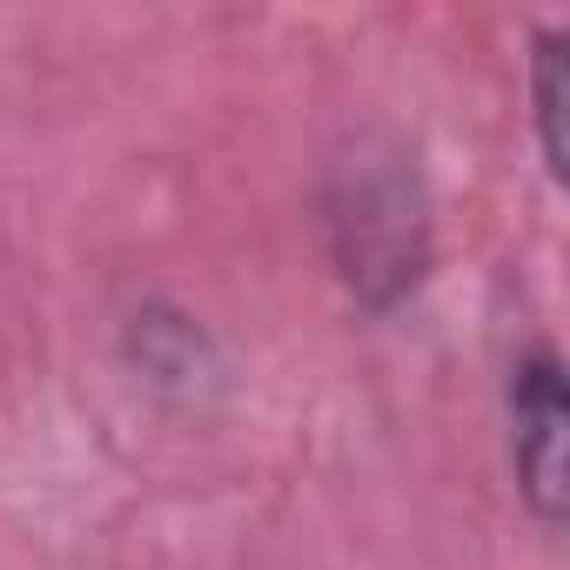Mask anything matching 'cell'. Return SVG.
Masks as SVG:
<instances>
[{
    "instance_id": "obj_1",
    "label": "cell",
    "mask_w": 570,
    "mask_h": 570,
    "mask_svg": "<svg viewBox=\"0 0 570 570\" xmlns=\"http://www.w3.org/2000/svg\"><path fill=\"white\" fill-rule=\"evenodd\" d=\"M316 208H323L330 268L363 316L403 309L430 282V248H436L430 181L416 168V148H403L396 135L343 141L336 161L323 168Z\"/></svg>"
},
{
    "instance_id": "obj_2",
    "label": "cell",
    "mask_w": 570,
    "mask_h": 570,
    "mask_svg": "<svg viewBox=\"0 0 570 570\" xmlns=\"http://www.w3.org/2000/svg\"><path fill=\"white\" fill-rule=\"evenodd\" d=\"M503 443L510 476L537 530H563L570 510V376L557 343H523L503 370Z\"/></svg>"
},
{
    "instance_id": "obj_3",
    "label": "cell",
    "mask_w": 570,
    "mask_h": 570,
    "mask_svg": "<svg viewBox=\"0 0 570 570\" xmlns=\"http://www.w3.org/2000/svg\"><path fill=\"white\" fill-rule=\"evenodd\" d=\"M563 101H570V35L563 28H537L530 35V128H537V155L550 168V181H563Z\"/></svg>"
},
{
    "instance_id": "obj_4",
    "label": "cell",
    "mask_w": 570,
    "mask_h": 570,
    "mask_svg": "<svg viewBox=\"0 0 570 570\" xmlns=\"http://www.w3.org/2000/svg\"><path fill=\"white\" fill-rule=\"evenodd\" d=\"M128 356L141 363L148 383H188V376H208L215 370L208 336L188 316H175V309H141L128 323Z\"/></svg>"
}]
</instances>
